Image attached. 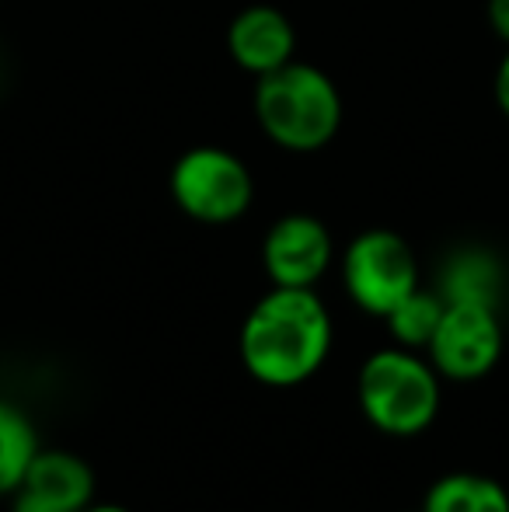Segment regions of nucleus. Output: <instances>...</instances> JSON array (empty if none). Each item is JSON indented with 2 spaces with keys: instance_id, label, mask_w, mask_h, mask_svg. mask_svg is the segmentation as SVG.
<instances>
[{
  "instance_id": "1",
  "label": "nucleus",
  "mask_w": 509,
  "mask_h": 512,
  "mask_svg": "<svg viewBox=\"0 0 509 512\" xmlns=\"http://www.w3.org/2000/svg\"><path fill=\"white\" fill-rule=\"evenodd\" d=\"M332 338V314L318 293L272 286L241 324L238 356L258 384L300 387L325 366Z\"/></svg>"
},
{
  "instance_id": "2",
  "label": "nucleus",
  "mask_w": 509,
  "mask_h": 512,
  "mask_svg": "<svg viewBox=\"0 0 509 512\" xmlns=\"http://www.w3.org/2000/svg\"><path fill=\"white\" fill-rule=\"evenodd\" d=\"M255 122L279 150L314 154L339 136L342 95L325 70L293 56L255 81Z\"/></svg>"
},
{
  "instance_id": "3",
  "label": "nucleus",
  "mask_w": 509,
  "mask_h": 512,
  "mask_svg": "<svg viewBox=\"0 0 509 512\" xmlns=\"http://www.w3.org/2000/svg\"><path fill=\"white\" fill-rule=\"evenodd\" d=\"M440 373L415 349L387 345L367 356L356 377V401L367 422L387 436H419L440 411Z\"/></svg>"
},
{
  "instance_id": "4",
  "label": "nucleus",
  "mask_w": 509,
  "mask_h": 512,
  "mask_svg": "<svg viewBox=\"0 0 509 512\" xmlns=\"http://www.w3.org/2000/svg\"><path fill=\"white\" fill-rule=\"evenodd\" d=\"M168 192L171 203L189 220L206 223V227H224L252 209L255 178L234 150L199 143L171 164Z\"/></svg>"
},
{
  "instance_id": "5",
  "label": "nucleus",
  "mask_w": 509,
  "mask_h": 512,
  "mask_svg": "<svg viewBox=\"0 0 509 512\" xmlns=\"http://www.w3.org/2000/svg\"><path fill=\"white\" fill-rule=\"evenodd\" d=\"M342 286L363 314H391L408 293L422 286L419 258L412 244L387 227H370L356 234L342 251Z\"/></svg>"
},
{
  "instance_id": "6",
  "label": "nucleus",
  "mask_w": 509,
  "mask_h": 512,
  "mask_svg": "<svg viewBox=\"0 0 509 512\" xmlns=\"http://www.w3.org/2000/svg\"><path fill=\"white\" fill-rule=\"evenodd\" d=\"M503 317L499 307L485 304H447L440 317L433 342L426 345L429 363L436 366L443 380H482L485 373L496 370L503 356Z\"/></svg>"
},
{
  "instance_id": "7",
  "label": "nucleus",
  "mask_w": 509,
  "mask_h": 512,
  "mask_svg": "<svg viewBox=\"0 0 509 512\" xmlns=\"http://www.w3.org/2000/svg\"><path fill=\"white\" fill-rule=\"evenodd\" d=\"M335 262L332 230L311 213H286L265 230L262 265L272 286L314 290Z\"/></svg>"
},
{
  "instance_id": "8",
  "label": "nucleus",
  "mask_w": 509,
  "mask_h": 512,
  "mask_svg": "<svg viewBox=\"0 0 509 512\" xmlns=\"http://www.w3.org/2000/svg\"><path fill=\"white\" fill-rule=\"evenodd\" d=\"M227 53L245 74L258 81L293 60L297 53L293 21L272 4H248L227 25Z\"/></svg>"
},
{
  "instance_id": "9",
  "label": "nucleus",
  "mask_w": 509,
  "mask_h": 512,
  "mask_svg": "<svg viewBox=\"0 0 509 512\" xmlns=\"http://www.w3.org/2000/svg\"><path fill=\"white\" fill-rule=\"evenodd\" d=\"M14 495H25L60 512H84L95 502V471L70 450H39Z\"/></svg>"
},
{
  "instance_id": "10",
  "label": "nucleus",
  "mask_w": 509,
  "mask_h": 512,
  "mask_svg": "<svg viewBox=\"0 0 509 512\" xmlns=\"http://www.w3.org/2000/svg\"><path fill=\"white\" fill-rule=\"evenodd\" d=\"M433 290L447 304L503 307V293H506L503 262L485 248H461L443 262L440 279H436Z\"/></svg>"
},
{
  "instance_id": "11",
  "label": "nucleus",
  "mask_w": 509,
  "mask_h": 512,
  "mask_svg": "<svg viewBox=\"0 0 509 512\" xmlns=\"http://www.w3.org/2000/svg\"><path fill=\"white\" fill-rule=\"evenodd\" d=\"M422 512H509V492L489 474L454 471L429 485Z\"/></svg>"
},
{
  "instance_id": "12",
  "label": "nucleus",
  "mask_w": 509,
  "mask_h": 512,
  "mask_svg": "<svg viewBox=\"0 0 509 512\" xmlns=\"http://www.w3.org/2000/svg\"><path fill=\"white\" fill-rule=\"evenodd\" d=\"M32 418L11 401H0V495H14L28 474V464L39 453Z\"/></svg>"
},
{
  "instance_id": "13",
  "label": "nucleus",
  "mask_w": 509,
  "mask_h": 512,
  "mask_svg": "<svg viewBox=\"0 0 509 512\" xmlns=\"http://www.w3.org/2000/svg\"><path fill=\"white\" fill-rule=\"evenodd\" d=\"M443 310H447V300L436 290L419 286V290L408 293V297L384 317L387 335H391L394 345H401V349L426 352V345L433 342L436 328H440Z\"/></svg>"
},
{
  "instance_id": "14",
  "label": "nucleus",
  "mask_w": 509,
  "mask_h": 512,
  "mask_svg": "<svg viewBox=\"0 0 509 512\" xmlns=\"http://www.w3.org/2000/svg\"><path fill=\"white\" fill-rule=\"evenodd\" d=\"M492 95H496L499 112L509 119V46H506V56L499 60V67H496V77H492Z\"/></svg>"
},
{
  "instance_id": "15",
  "label": "nucleus",
  "mask_w": 509,
  "mask_h": 512,
  "mask_svg": "<svg viewBox=\"0 0 509 512\" xmlns=\"http://www.w3.org/2000/svg\"><path fill=\"white\" fill-rule=\"evenodd\" d=\"M489 28L509 46V0H489Z\"/></svg>"
},
{
  "instance_id": "16",
  "label": "nucleus",
  "mask_w": 509,
  "mask_h": 512,
  "mask_svg": "<svg viewBox=\"0 0 509 512\" xmlns=\"http://www.w3.org/2000/svg\"><path fill=\"white\" fill-rule=\"evenodd\" d=\"M14 512H60V509H53V506H42V502L25 499V495H14Z\"/></svg>"
},
{
  "instance_id": "17",
  "label": "nucleus",
  "mask_w": 509,
  "mask_h": 512,
  "mask_svg": "<svg viewBox=\"0 0 509 512\" xmlns=\"http://www.w3.org/2000/svg\"><path fill=\"white\" fill-rule=\"evenodd\" d=\"M84 512H129V509H123V506H112V502H91L88 509Z\"/></svg>"
},
{
  "instance_id": "18",
  "label": "nucleus",
  "mask_w": 509,
  "mask_h": 512,
  "mask_svg": "<svg viewBox=\"0 0 509 512\" xmlns=\"http://www.w3.org/2000/svg\"><path fill=\"white\" fill-rule=\"evenodd\" d=\"M419 512H422V509H419Z\"/></svg>"
}]
</instances>
